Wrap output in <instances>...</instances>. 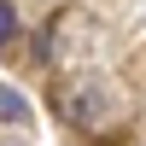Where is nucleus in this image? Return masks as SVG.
<instances>
[{"mask_svg": "<svg viewBox=\"0 0 146 146\" xmlns=\"http://www.w3.org/2000/svg\"><path fill=\"white\" fill-rule=\"evenodd\" d=\"M12 29H18V12H12V6H6V0H0V47H6V41H12Z\"/></svg>", "mask_w": 146, "mask_h": 146, "instance_id": "f257e3e1", "label": "nucleus"}, {"mask_svg": "<svg viewBox=\"0 0 146 146\" xmlns=\"http://www.w3.org/2000/svg\"><path fill=\"white\" fill-rule=\"evenodd\" d=\"M0 117H6V123L23 117V100H18V94H0Z\"/></svg>", "mask_w": 146, "mask_h": 146, "instance_id": "f03ea898", "label": "nucleus"}]
</instances>
